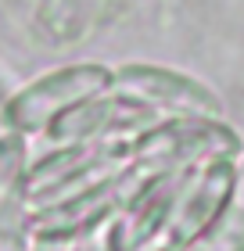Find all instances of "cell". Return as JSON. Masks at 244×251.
<instances>
[{
    "label": "cell",
    "mask_w": 244,
    "mask_h": 251,
    "mask_svg": "<svg viewBox=\"0 0 244 251\" xmlns=\"http://www.w3.org/2000/svg\"><path fill=\"white\" fill-rule=\"evenodd\" d=\"M0 251H26V226H22V151H18V144L0 147Z\"/></svg>",
    "instance_id": "1"
}]
</instances>
